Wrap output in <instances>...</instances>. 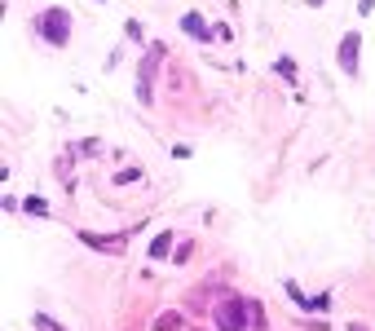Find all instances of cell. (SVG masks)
Segmentation results:
<instances>
[{
    "mask_svg": "<svg viewBox=\"0 0 375 331\" xmlns=\"http://www.w3.org/2000/svg\"><path fill=\"white\" fill-rule=\"evenodd\" d=\"M212 323H216V331H243L252 323V301H243L238 292H225L212 310Z\"/></svg>",
    "mask_w": 375,
    "mask_h": 331,
    "instance_id": "6da1fadb",
    "label": "cell"
},
{
    "mask_svg": "<svg viewBox=\"0 0 375 331\" xmlns=\"http://www.w3.org/2000/svg\"><path fill=\"white\" fill-rule=\"evenodd\" d=\"M35 31H40L53 49H62V44L71 40V18H67V9H44V14L35 18Z\"/></svg>",
    "mask_w": 375,
    "mask_h": 331,
    "instance_id": "7a4b0ae2",
    "label": "cell"
},
{
    "mask_svg": "<svg viewBox=\"0 0 375 331\" xmlns=\"http://www.w3.org/2000/svg\"><path fill=\"white\" fill-rule=\"evenodd\" d=\"M164 62V44H150L146 57H141V66H137V102L141 106H150V89H155V71H159Z\"/></svg>",
    "mask_w": 375,
    "mask_h": 331,
    "instance_id": "3957f363",
    "label": "cell"
},
{
    "mask_svg": "<svg viewBox=\"0 0 375 331\" xmlns=\"http://www.w3.org/2000/svg\"><path fill=\"white\" fill-rule=\"evenodd\" d=\"M80 243H89L93 252H106V256H119L128 243V234H93V230H80Z\"/></svg>",
    "mask_w": 375,
    "mask_h": 331,
    "instance_id": "277c9868",
    "label": "cell"
},
{
    "mask_svg": "<svg viewBox=\"0 0 375 331\" xmlns=\"http://www.w3.org/2000/svg\"><path fill=\"white\" fill-rule=\"evenodd\" d=\"M358 53H362V35H345L340 40V71L358 75Z\"/></svg>",
    "mask_w": 375,
    "mask_h": 331,
    "instance_id": "5b68a950",
    "label": "cell"
},
{
    "mask_svg": "<svg viewBox=\"0 0 375 331\" xmlns=\"http://www.w3.org/2000/svg\"><path fill=\"white\" fill-rule=\"evenodd\" d=\"M181 31L195 35V40H212V27L203 22V14H186V18H181Z\"/></svg>",
    "mask_w": 375,
    "mask_h": 331,
    "instance_id": "8992f818",
    "label": "cell"
},
{
    "mask_svg": "<svg viewBox=\"0 0 375 331\" xmlns=\"http://www.w3.org/2000/svg\"><path fill=\"white\" fill-rule=\"evenodd\" d=\"M168 252H173V230H159V234H155V243H150V256L159 261V256H168Z\"/></svg>",
    "mask_w": 375,
    "mask_h": 331,
    "instance_id": "52a82bcc",
    "label": "cell"
},
{
    "mask_svg": "<svg viewBox=\"0 0 375 331\" xmlns=\"http://www.w3.org/2000/svg\"><path fill=\"white\" fill-rule=\"evenodd\" d=\"M22 208L31 212V217H49V204H44L40 195H31V199H22Z\"/></svg>",
    "mask_w": 375,
    "mask_h": 331,
    "instance_id": "ba28073f",
    "label": "cell"
},
{
    "mask_svg": "<svg viewBox=\"0 0 375 331\" xmlns=\"http://www.w3.org/2000/svg\"><path fill=\"white\" fill-rule=\"evenodd\" d=\"M283 287H287V296H292V301L300 305V310H309V314H313V301H309V296H305V292H300V287H296V283H283Z\"/></svg>",
    "mask_w": 375,
    "mask_h": 331,
    "instance_id": "9c48e42d",
    "label": "cell"
},
{
    "mask_svg": "<svg viewBox=\"0 0 375 331\" xmlns=\"http://www.w3.org/2000/svg\"><path fill=\"white\" fill-rule=\"evenodd\" d=\"M274 71H278L283 80H296V62H292V57H278V62H274Z\"/></svg>",
    "mask_w": 375,
    "mask_h": 331,
    "instance_id": "30bf717a",
    "label": "cell"
},
{
    "mask_svg": "<svg viewBox=\"0 0 375 331\" xmlns=\"http://www.w3.org/2000/svg\"><path fill=\"white\" fill-rule=\"evenodd\" d=\"M159 331H177L181 327V314H159V323H155Z\"/></svg>",
    "mask_w": 375,
    "mask_h": 331,
    "instance_id": "8fae6325",
    "label": "cell"
},
{
    "mask_svg": "<svg viewBox=\"0 0 375 331\" xmlns=\"http://www.w3.org/2000/svg\"><path fill=\"white\" fill-rule=\"evenodd\" d=\"M124 31H128V40H141V22H137V18H128Z\"/></svg>",
    "mask_w": 375,
    "mask_h": 331,
    "instance_id": "7c38bea8",
    "label": "cell"
},
{
    "mask_svg": "<svg viewBox=\"0 0 375 331\" xmlns=\"http://www.w3.org/2000/svg\"><path fill=\"white\" fill-rule=\"evenodd\" d=\"M137 177H141L137 168H124V172H119V177H115V181H119V186H132V181H137Z\"/></svg>",
    "mask_w": 375,
    "mask_h": 331,
    "instance_id": "4fadbf2b",
    "label": "cell"
},
{
    "mask_svg": "<svg viewBox=\"0 0 375 331\" xmlns=\"http://www.w3.org/2000/svg\"><path fill=\"white\" fill-rule=\"evenodd\" d=\"M35 327H44V331H67V327H58L49 314H40V318H35Z\"/></svg>",
    "mask_w": 375,
    "mask_h": 331,
    "instance_id": "5bb4252c",
    "label": "cell"
},
{
    "mask_svg": "<svg viewBox=\"0 0 375 331\" xmlns=\"http://www.w3.org/2000/svg\"><path fill=\"white\" fill-rule=\"evenodd\" d=\"M358 9H362V14H371V9H375V0H358Z\"/></svg>",
    "mask_w": 375,
    "mask_h": 331,
    "instance_id": "9a60e30c",
    "label": "cell"
},
{
    "mask_svg": "<svg viewBox=\"0 0 375 331\" xmlns=\"http://www.w3.org/2000/svg\"><path fill=\"white\" fill-rule=\"evenodd\" d=\"M349 331H367V327H362V323H349Z\"/></svg>",
    "mask_w": 375,
    "mask_h": 331,
    "instance_id": "2e32d148",
    "label": "cell"
}]
</instances>
